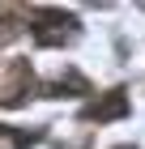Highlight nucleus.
Here are the masks:
<instances>
[{
  "label": "nucleus",
  "instance_id": "1",
  "mask_svg": "<svg viewBox=\"0 0 145 149\" xmlns=\"http://www.w3.org/2000/svg\"><path fill=\"white\" fill-rule=\"evenodd\" d=\"M30 34L39 47H60L77 34V17L64 9H34L30 13Z\"/></svg>",
  "mask_w": 145,
  "mask_h": 149
},
{
  "label": "nucleus",
  "instance_id": "2",
  "mask_svg": "<svg viewBox=\"0 0 145 149\" xmlns=\"http://www.w3.org/2000/svg\"><path fill=\"white\" fill-rule=\"evenodd\" d=\"M128 111H132L128 107V94L111 90V94H102V98H94L90 107H81V119H90V124H111V119H124Z\"/></svg>",
  "mask_w": 145,
  "mask_h": 149
},
{
  "label": "nucleus",
  "instance_id": "3",
  "mask_svg": "<svg viewBox=\"0 0 145 149\" xmlns=\"http://www.w3.org/2000/svg\"><path fill=\"white\" fill-rule=\"evenodd\" d=\"M34 90V72H30V60H13L9 64V85L0 90V102H9V107H17V102H26V94Z\"/></svg>",
  "mask_w": 145,
  "mask_h": 149
},
{
  "label": "nucleus",
  "instance_id": "4",
  "mask_svg": "<svg viewBox=\"0 0 145 149\" xmlns=\"http://www.w3.org/2000/svg\"><path fill=\"white\" fill-rule=\"evenodd\" d=\"M115 149H132V145H115Z\"/></svg>",
  "mask_w": 145,
  "mask_h": 149
}]
</instances>
